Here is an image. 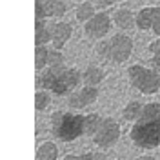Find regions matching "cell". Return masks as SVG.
<instances>
[{
	"label": "cell",
	"mask_w": 160,
	"mask_h": 160,
	"mask_svg": "<svg viewBox=\"0 0 160 160\" xmlns=\"http://www.w3.org/2000/svg\"><path fill=\"white\" fill-rule=\"evenodd\" d=\"M64 64V55L60 53V49H49V58H48V68H62Z\"/></svg>",
	"instance_id": "obj_21"
},
{
	"label": "cell",
	"mask_w": 160,
	"mask_h": 160,
	"mask_svg": "<svg viewBox=\"0 0 160 160\" xmlns=\"http://www.w3.org/2000/svg\"><path fill=\"white\" fill-rule=\"evenodd\" d=\"M37 160H58V146L51 140L40 142L37 149Z\"/></svg>",
	"instance_id": "obj_15"
},
{
	"label": "cell",
	"mask_w": 160,
	"mask_h": 160,
	"mask_svg": "<svg viewBox=\"0 0 160 160\" xmlns=\"http://www.w3.org/2000/svg\"><path fill=\"white\" fill-rule=\"evenodd\" d=\"M104 80H106V71L102 69V68H98V66H88L86 69L82 71V82L86 86L98 88Z\"/></svg>",
	"instance_id": "obj_12"
},
{
	"label": "cell",
	"mask_w": 160,
	"mask_h": 160,
	"mask_svg": "<svg viewBox=\"0 0 160 160\" xmlns=\"http://www.w3.org/2000/svg\"><path fill=\"white\" fill-rule=\"evenodd\" d=\"M117 2H120V0H98V6H102V8H109V6L117 4Z\"/></svg>",
	"instance_id": "obj_23"
},
{
	"label": "cell",
	"mask_w": 160,
	"mask_h": 160,
	"mask_svg": "<svg viewBox=\"0 0 160 160\" xmlns=\"http://www.w3.org/2000/svg\"><path fill=\"white\" fill-rule=\"evenodd\" d=\"M151 62H153L155 69H160V53H157V55H153V58H151Z\"/></svg>",
	"instance_id": "obj_24"
},
{
	"label": "cell",
	"mask_w": 160,
	"mask_h": 160,
	"mask_svg": "<svg viewBox=\"0 0 160 160\" xmlns=\"http://www.w3.org/2000/svg\"><path fill=\"white\" fill-rule=\"evenodd\" d=\"M102 122H104V117L100 113H89V115H86V135L93 137L98 131V128L102 126Z\"/></svg>",
	"instance_id": "obj_17"
},
{
	"label": "cell",
	"mask_w": 160,
	"mask_h": 160,
	"mask_svg": "<svg viewBox=\"0 0 160 160\" xmlns=\"http://www.w3.org/2000/svg\"><path fill=\"white\" fill-rule=\"evenodd\" d=\"M111 17H113V24H115L118 29H131V28L137 26V15L131 9H128V8L117 9Z\"/></svg>",
	"instance_id": "obj_11"
},
{
	"label": "cell",
	"mask_w": 160,
	"mask_h": 160,
	"mask_svg": "<svg viewBox=\"0 0 160 160\" xmlns=\"http://www.w3.org/2000/svg\"><path fill=\"white\" fill-rule=\"evenodd\" d=\"M111 26H113V17L106 11H98L93 15V18L86 22L84 33L89 40H102L104 37H108Z\"/></svg>",
	"instance_id": "obj_7"
},
{
	"label": "cell",
	"mask_w": 160,
	"mask_h": 160,
	"mask_svg": "<svg viewBox=\"0 0 160 160\" xmlns=\"http://www.w3.org/2000/svg\"><path fill=\"white\" fill-rule=\"evenodd\" d=\"M129 84L142 95H157L160 93V71L146 68L142 64H133L128 68Z\"/></svg>",
	"instance_id": "obj_5"
},
{
	"label": "cell",
	"mask_w": 160,
	"mask_h": 160,
	"mask_svg": "<svg viewBox=\"0 0 160 160\" xmlns=\"http://www.w3.org/2000/svg\"><path fill=\"white\" fill-rule=\"evenodd\" d=\"M97 11H95V8H93V4L91 2H82L78 8H77V11H75V18L78 20V22H88V20L93 18V15H95Z\"/></svg>",
	"instance_id": "obj_19"
},
{
	"label": "cell",
	"mask_w": 160,
	"mask_h": 160,
	"mask_svg": "<svg viewBox=\"0 0 160 160\" xmlns=\"http://www.w3.org/2000/svg\"><path fill=\"white\" fill-rule=\"evenodd\" d=\"M51 42V26L46 18H35V44L46 46Z\"/></svg>",
	"instance_id": "obj_13"
},
{
	"label": "cell",
	"mask_w": 160,
	"mask_h": 160,
	"mask_svg": "<svg viewBox=\"0 0 160 160\" xmlns=\"http://www.w3.org/2000/svg\"><path fill=\"white\" fill-rule=\"evenodd\" d=\"M137 160H157L155 157H151V155H142V157H138Z\"/></svg>",
	"instance_id": "obj_26"
},
{
	"label": "cell",
	"mask_w": 160,
	"mask_h": 160,
	"mask_svg": "<svg viewBox=\"0 0 160 160\" xmlns=\"http://www.w3.org/2000/svg\"><path fill=\"white\" fill-rule=\"evenodd\" d=\"M97 53L100 55V58L109 64H124L133 53V38L126 33L113 35L109 40L100 42L97 46Z\"/></svg>",
	"instance_id": "obj_4"
},
{
	"label": "cell",
	"mask_w": 160,
	"mask_h": 160,
	"mask_svg": "<svg viewBox=\"0 0 160 160\" xmlns=\"http://www.w3.org/2000/svg\"><path fill=\"white\" fill-rule=\"evenodd\" d=\"M120 138V124L111 117H104V122L98 128V131L91 137V140L102 148V149H108L111 146H115Z\"/></svg>",
	"instance_id": "obj_6"
},
{
	"label": "cell",
	"mask_w": 160,
	"mask_h": 160,
	"mask_svg": "<svg viewBox=\"0 0 160 160\" xmlns=\"http://www.w3.org/2000/svg\"><path fill=\"white\" fill-rule=\"evenodd\" d=\"M155 11H157V6H148V8H142L137 13V28L138 29L142 31L151 29L153 20H155Z\"/></svg>",
	"instance_id": "obj_14"
},
{
	"label": "cell",
	"mask_w": 160,
	"mask_h": 160,
	"mask_svg": "<svg viewBox=\"0 0 160 160\" xmlns=\"http://www.w3.org/2000/svg\"><path fill=\"white\" fill-rule=\"evenodd\" d=\"M82 82V73L75 68H46L37 75V88L55 93L57 97L71 95Z\"/></svg>",
	"instance_id": "obj_2"
},
{
	"label": "cell",
	"mask_w": 160,
	"mask_h": 160,
	"mask_svg": "<svg viewBox=\"0 0 160 160\" xmlns=\"http://www.w3.org/2000/svg\"><path fill=\"white\" fill-rule=\"evenodd\" d=\"M60 160H80L78 155H73V153H68V155H64Z\"/></svg>",
	"instance_id": "obj_25"
},
{
	"label": "cell",
	"mask_w": 160,
	"mask_h": 160,
	"mask_svg": "<svg viewBox=\"0 0 160 160\" xmlns=\"http://www.w3.org/2000/svg\"><path fill=\"white\" fill-rule=\"evenodd\" d=\"M97 98H98V88H95V86H84L80 89H75L68 97V106H69L71 109L80 111V109H84V108H88V106H91L93 102H97Z\"/></svg>",
	"instance_id": "obj_9"
},
{
	"label": "cell",
	"mask_w": 160,
	"mask_h": 160,
	"mask_svg": "<svg viewBox=\"0 0 160 160\" xmlns=\"http://www.w3.org/2000/svg\"><path fill=\"white\" fill-rule=\"evenodd\" d=\"M80 160H109L106 153L102 151H88V153H82Z\"/></svg>",
	"instance_id": "obj_22"
},
{
	"label": "cell",
	"mask_w": 160,
	"mask_h": 160,
	"mask_svg": "<svg viewBox=\"0 0 160 160\" xmlns=\"http://www.w3.org/2000/svg\"><path fill=\"white\" fill-rule=\"evenodd\" d=\"M51 133L62 142H73L86 135V115L71 111H55L49 118Z\"/></svg>",
	"instance_id": "obj_3"
},
{
	"label": "cell",
	"mask_w": 160,
	"mask_h": 160,
	"mask_svg": "<svg viewBox=\"0 0 160 160\" xmlns=\"http://www.w3.org/2000/svg\"><path fill=\"white\" fill-rule=\"evenodd\" d=\"M144 106H146V104H142L140 100H129V102L124 106V109H122V118L126 120V122H135V120H138V117L142 115V111H144Z\"/></svg>",
	"instance_id": "obj_16"
},
{
	"label": "cell",
	"mask_w": 160,
	"mask_h": 160,
	"mask_svg": "<svg viewBox=\"0 0 160 160\" xmlns=\"http://www.w3.org/2000/svg\"><path fill=\"white\" fill-rule=\"evenodd\" d=\"M73 35V28L69 22H55L51 24V44L55 49H62Z\"/></svg>",
	"instance_id": "obj_10"
},
{
	"label": "cell",
	"mask_w": 160,
	"mask_h": 160,
	"mask_svg": "<svg viewBox=\"0 0 160 160\" xmlns=\"http://www.w3.org/2000/svg\"><path fill=\"white\" fill-rule=\"evenodd\" d=\"M48 58H49V48L46 46H37L35 48V69L44 71L48 68Z\"/></svg>",
	"instance_id": "obj_18"
},
{
	"label": "cell",
	"mask_w": 160,
	"mask_h": 160,
	"mask_svg": "<svg viewBox=\"0 0 160 160\" xmlns=\"http://www.w3.org/2000/svg\"><path fill=\"white\" fill-rule=\"evenodd\" d=\"M66 11L68 6L64 0H35V18H58Z\"/></svg>",
	"instance_id": "obj_8"
},
{
	"label": "cell",
	"mask_w": 160,
	"mask_h": 160,
	"mask_svg": "<svg viewBox=\"0 0 160 160\" xmlns=\"http://www.w3.org/2000/svg\"><path fill=\"white\" fill-rule=\"evenodd\" d=\"M129 140L138 149H157L160 146V102H148L138 120L129 129Z\"/></svg>",
	"instance_id": "obj_1"
},
{
	"label": "cell",
	"mask_w": 160,
	"mask_h": 160,
	"mask_svg": "<svg viewBox=\"0 0 160 160\" xmlns=\"http://www.w3.org/2000/svg\"><path fill=\"white\" fill-rule=\"evenodd\" d=\"M51 104V97H49V91L46 89H38L35 93V109L37 111H46Z\"/></svg>",
	"instance_id": "obj_20"
}]
</instances>
